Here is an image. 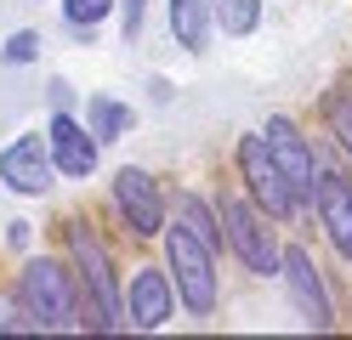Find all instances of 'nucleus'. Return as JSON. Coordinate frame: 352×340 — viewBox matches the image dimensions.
Returning <instances> with one entry per match:
<instances>
[{
  "mask_svg": "<svg viewBox=\"0 0 352 340\" xmlns=\"http://www.w3.org/2000/svg\"><path fill=\"white\" fill-rule=\"evenodd\" d=\"M69 244H74V267H80V284H85V324L97 335H108L120 324V289H114V267H108V249L97 244L91 227H69Z\"/></svg>",
  "mask_w": 352,
  "mask_h": 340,
  "instance_id": "1",
  "label": "nucleus"
},
{
  "mask_svg": "<svg viewBox=\"0 0 352 340\" xmlns=\"http://www.w3.org/2000/svg\"><path fill=\"white\" fill-rule=\"evenodd\" d=\"M165 238H170V278H176V289H182V301H188V312H210L216 306V249L193 233V227H165Z\"/></svg>",
  "mask_w": 352,
  "mask_h": 340,
  "instance_id": "2",
  "label": "nucleus"
},
{
  "mask_svg": "<svg viewBox=\"0 0 352 340\" xmlns=\"http://www.w3.org/2000/svg\"><path fill=\"white\" fill-rule=\"evenodd\" d=\"M23 312H34V329H69L74 324V278L57 261H29L23 267Z\"/></svg>",
  "mask_w": 352,
  "mask_h": 340,
  "instance_id": "3",
  "label": "nucleus"
},
{
  "mask_svg": "<svg viewBox=\"0 0 352 340\" xmlns=\"http://www.w3.org/2000/svg\"><path fill=\"white\" fill-rule=\"evenodd\" d=\"M222 238L233 244V256L245 261L250 272H278V244H273V233L261 227V216L250 210L245 199L222 204Z\"/></svg>",
  "mask_w": 352,
  "mask_h": 340,
  "instance_id": "4",
  "label": "nucleus"
},
{
  "mask_svg": "<svg viewBox=\"0 0 352 340\" xmlns=\"http://www.w3.org/2000/svg\"><path fill=\"white\" fill-rule=\"evenodd\" d=\"M261 142H267V153H273V165H278V176H284V188H290V199H296V210L307 199H313V153H307V142H301V131L284 120H267V136H261Z\"/></svg>",
  "mask_w": 352,
  "mask_h": 340,
  "instance_id": "5",
  "label": "nucleus"
},
{
  "mask_svg": "<svg viewBox=\"0 0 352 340\" xmlns=\"http://www.w3.org/2000/svg\"><path fill=\"white\" fill-rule=\"evenodd\" d=\"M324 221L329 244H336V256L352 261V181L341 170H313V199H307Z\"/></svg>",
  "mask_w": 352,
  "mask_h": 340,
  "instance_id": "6",
  "label": "nucleus"
},
{
  "mask_svg": "<svg viewBox=\"0 0 352 340\" xmlns=\"http://www.w3.org/2000/svg\"><path fill=\"white\" fill-rule=\"evenodd\" d=\"M239 165H245V181H250V199L261 204L267 216H296V199H290V188H284V176H278V165H273V153H267V142L261 136H245L239 142Z\"/></svg>",
  "mask_w": 352,
  "mask_h": 340,
  "instance_id": "7",
  "label": "nucleus"
},
{
  "mask_svg": "<svg viewBox=\"0 0 352 340\" xmlns=\"http://www.w3.org/2000/svg\"><path fill=\"white\" fill-rule=\"evenodd\" d=\"M114 199H120V210H125V221H131V233H142V238L165 233V199H160V188H153L148 170L125 165V170L114 176Z\"/></svg>",
  "mask_w": 352,
  "mask_h": 340,
  "instance_id": "8",
  "label": "nucleus"
},
{
  "mask_svg": "<svg viewBox=\"0 0 352 340\" xmlns=\"http://www.w3.org/2000/svg\"><path fill=\"white\" fill-rule=\"evenodd\" d=\"M0 181L12 193H46L52 188V153L40 136H17L12 148H0Z\"/></svg>",
  "mask_w": 352,
  "mask_h": 340,
  "instance_id": "9",
  "label": "nucleus"
},
{
  "mask_svg": "<svg viewBox=\"0 0 352 340\" xmlns=\"http://www.w3.org/2000/svg\"><path fill=\"white\" fill-rule=\"evenodd\" d=\"M52 142H46V153H52V170H63V176H91L97 170V136L91 131H80L74 120H69V108H57L52 113Z\"/></svg>",
  "mask_w": 352,
  "mask_h": 340,
  "instance_id": "10",
  "label": "nucleus"
},
{
  "mask_svg": "<svg viewBox=\"0 0 352 340\" xmlns=\"http://www.w3.org/2000/svg\"><path fill=\"white\" fill-rule=\"evenodd\" d=\"M278 272L290 278V295H296V306H301V317L313 329H329L336 317H329V301H324V284H318V267H313V256H307L301 244H290L278 256Z\"/></svg>",
  "mask_w": 352,
  "mask_h": 340,
  "instance_id": "11",
  "label": "nucleus"
},
{
  "mask_svg": "<svg viewBox=\"0 0 352 340\" xmlns=\"http://www.w3.org/2000/svg\"><path fill=\"white\" fill-rule=\"evenodd\" d=\"M165 317H170V272L142 267L137 278H131V324L137 329H160Z\"/></svg>",
  "mask_w": 352,
  "mask_h": 340,
  "instance_id": "12",
  "label": "nucleus"
},
{
  "mask_svg": "<svg viewBox=\"0 0 352 340\" xmlns=\"http://www.w3.org/2000/svg\"><path fill=\"white\" fill-rule=\"evenodd\" d=\"M170 29L188 52H205L210 40V0H170Z\"/></svg>",
  "mask_w": 352,
  "mask_h": 340,
  "instance_id": "13",
  "label": "nucleus"
},
{
  "mask_svg": "<svg viewBox=\"0 0 352 340\" xmlns=\"http://www.w3.org/2000/svg\"><path fill=\"white\" fill-rule=\"evenodd\" d=\"M125 131H131V108L97 97L91 102V136H97V142H114V136H125Z\"/></svg>",
  "mask_w": 352,
  "mask_h": 340,
  "instance_id": "14",
  "label": "nucleus"
},
{
  "mask_svg": "<svg viewBox=\"0 0 352 340\" xmlns=\"http://www.w3.org/2000/svg\"><path fill=\"white\" fill-rule=\"evenodd\" d=\"M176 216H182V227H193L210 249L222 244V227H216V216L205 210V199H193V193H176Z\"/></svg>",
  "mask_w": 352,
  "mask_h": 340,
  "instance_id": "15",
  "label": "nucleus"
},
{
  "mask_svg": "<svg viewBox=\"0 0 352 340\" xmlns=\"http://www.w3.org/2000/svg\"><path fill=\"white\" fill-rule=\"evenodd\" d=\"M210 6H216V23L228 34H250L261 23V0H210Z\"/></svg>",
  "mask_w": 352,
  "mask_h": 340,
  "instance_id": "16",
  "label": "nucleus"
},
{
  "mask_svg": "<svg viewBox=\"0 0 352 340\" xmlns=\"http://www.w3.org/2000/svg\"><path fill=\"white\" fill-rule=\"evenodd\" d=\"M108 6H114V0H63V17L80 23V29H91V23L108 17Z\"/></svg>",
  "mask_w": 352,
  "mask_h": 340,
  "instance_id": "17",
  "label": "nucleus"
},
{
  "mask_svg": "<svg viewBox=\"0 0 352 340\" xmlns=\"http://www.w3.org/2000/svg\"><path fill=\"white\" fill-rule=\"evenodd\" d=\"M0 57H6L12 68H17V63H34V57H40V34H34V29H23V34H12L6 45H0Z\"/></svg>",
  "mask_w": 352,
  "mask_h": 340,
  "instance_id": "18",
  "label": "nucleus"
},
{
  "mask_svg": "<svg viewBox=\"0 0 352 340\" xmlns=\"http://www.w3.org/2000/svg\"><path fill=\"white\" fill-rule=\"evenodd\" d=\"M329 125H336L341 148L352 153V97H329Z\"/></svg>",
  "mask_w": 352,
  "mask_h": 340,
  "instance_id": "19",
  "label": "nucleus"
},
{
  "mask_svg": "<svg viewBox=\"0 0 352 340\" xmlns=\"http://www.w3.org/2000/svg\"><path fill=\"white\" fill-rule=\"evenodd\" d=\"M142 29V0H125V40H137Z\"/></svg>",
  "mask_w": 352,
  "mask_h": 340,
  "instance_id": "20",
  "label": "nucleus"
},
{
  "mask_svg": "<svg viewBox=\"0 0 352 340\" xmlns=\"http://www.w3.org/2000/svg\"><path fill=\"white\" fill-rule=\"evenodd\" d=\"M6 238H12V249H29V221H12Z\"/></svg>",
  "mask_w": 352,
  "mask_h": 340,
  "instance_id": "21",
  "label": "nucleus"
},
{
  "mask_svg": "<svg viewBox=\"0 0 352 340\" xmlns=\"http://www.w3.org/2000/svg\"><path fill=\"white\" fill-rule=\"evenodd\" d=\"M0 329H6V324H0Z\"/></svg>",
  "mask_w": 352,
  "mask_h": 340,
  "instance_id": "22",
  "label": "nucleus"
}]
</instances>
